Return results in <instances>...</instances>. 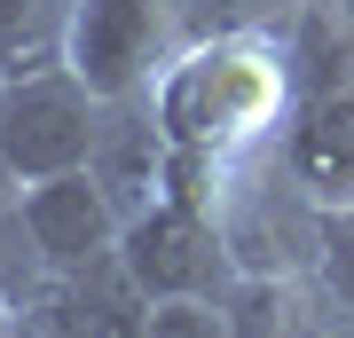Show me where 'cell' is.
Wrapping results in <instances>:
<instances>
[{"label": "cell", "mask_w": 354, "mask_h": 338, "mask_svg": "<svg viewBox=\"0 0 354 338\" xmlns=\"http://www.w3.org/2000/svg\"><path fill=\"white\" fill-rule=\"evenodd\" d=\"M291 48L283 39H197L174 71L158 79L150 111L181 158L236 165L268 150L291 118Z\"/></svg>", "instance_id": "1"}, {"label": "cell", "mask_w": 354, "mask_h": 338, "mask_svg": "<svg viewBox=\"0 0 354 338\" xmlns=\"http://www.w3.org/2000/svg\"><path fill=\"white\" fill-rule=\"evenodd\" d=\"M213 173L221 165L174 150V189L118 228V267L142 299H228L236 260L213 213Z\"/></svg>", "instance_id": "2"}, {"label": "cell", "mask_w": 354, "mask_h": 338, "mask_svg": "<svg viewBox=\"0 0 354 338\" xmlns=\"http://www.w3.org/2000/svg\"><path fill=\"white\" fill-rule=\"evenodd\" d=\"M102 126H111V102L64 55L39 63V71H8V87H0V173L16 189L48 173H79L95 158Z\"/></svg>", "instance_id": "3"}, {"label": "cell", "mask_w": 354, "mask_h": 338, "mask_svg": "<svg viewBox=\"0 0 354 338\" xmlns=\"http://www.w3.org/2000/svg\"><path fill=\"white\" fill-rule=\"evenodd\" d=\"M181 55H189V32L174 0H79L71 8L64 63L102 102H150Z\"/></svg>", "instance_id": "4"}, {"label": "cell", "mask_w": 354, "mask_h": 338, "mask_svg": "<svg viewBox=\"0 0 354 338\" xmlns=\"http://www.w3.org/2000/svg\"><path fill=\"white\" fill-rule=\"evenodd\" d=\"M16 220H24V236H32V252H39L48 276L111 267L118 260V228H127V213L111 205V189H102L87 165H79V173L24 181L16 189Z\"/></svg>", "instance_id": "5"}, {"label": "cell", "mask_w": 354, "mask_h": 338, "mask_svg": "<svg viewBox=\"0 0 354 338\" xmlns=\"http://www.w3.org/2000/svg\"><path fill=\"white\" fill-rule=\"evenodd\" d=\"M87 173L111 189V205H118L127 220L174 189V142H165V126H158L150 102H111V126H102Z\"/></svg>", "instance_id": "6"}, {"label": "cell", "mask_w": 354, "mask_h": 338, "mask_svg": "<svg viewBox=\"0 0 354 338\" xmlns=\"http://www.w3.org/2000/svg\"><path fill=\"white\" fill-rule=\"evenodd\" d=\"M276 158L315 189L323 205H346L354 197V95H291Z\"/></svg>", "instance_id": "7"}, {"label": "cell", "mask_w": 354, "mask_h": 338, "mask_svg": "<svg viewBox=\"0 0 354 338\" xmlns=\"http://www.w3.org/2000/svg\"><path fill=\"white\" fill-rule=\"evenodd\" d=\"M221 307L236 323V338H323L339 323V307L323 299L315 276H236Z\"/></svg>", "instance_id": "8"}, {"label": "cell", "mask_w": 354, "mask_h": 338, "mask_svg": "<svg viewBox=\"0 0 354 338\" xmlns=\"http://www.w3.org/2000/svg\"><path fill=\"white\" fill-rule=\"evenodd\" d=\"M174 8L197 48V39H291L307 0H174Z\"/></svg>", "instance_id": "9"}, {"label": "cell", "mask_w": 354, "mask_h": 338, "mask_svg": "<svg viewBox=\"0 0 354 338\" xmlns=\"http://www.w3.org/2000/svg\"><path fill=\"white\" fill-rule=\"evenodd\" d=\"M79 0H0V71H39L64 55Z\"/></svg>", "instance_id": "10"}, {"label": "cell", "mask_w": 354, "mask_h": 338, "mask_svg": "<svg viewBox=\"0 0 354 338\" xmlns=\"http://www.w3.org/2000/svg\"><path fill=\"white\" fill-rule=\"evenodd\" d=\"M315 283H323V299L354 323V197L346 205H330L323 213V252H315Z\"/></svg>", "instance_id": "11"}, {"label": "cell", "mask_w": 354, "mask_h": 338, "mask_svg": "<svg viewBox=\"0 0 354 338\" xmlns=\"http://www.w3.org/2000/svg\"><path fill=\"white\" fill-rule=\"evenodd\" d=\"M142 338H236V323H228L221 299H150Z\"/></svg>", "instance_id": "12"}, {"label": "cell", "mask_w": 354, "mask_h": 338, "mask_svg": "<svg viewBox=\"0 0 354 338\" xmlns=\"http://www.w3.org/2000/svg\"><path fill=\"white\" fill-rule=\"evenodd\" d=\"M8 205H16V181H8V173H0V213H8Z\"/></svg>", "instance_id": "13"}, {"label": "cell", "mask_w": 354, "mask_h": 338, "mask_svg": "<svg viewBox=\"0 0 354 338\" xmlns=\"http://www.w3.org/2000/svg\"><path fill=\"white\" fill-rule=\"evenodd\" d=\"M0 338H16V314H8V299H0Z\"/></svg>", "instance_id": "14"}, {"label": "cell", "mask_w": 354, "mask_h": 338, "mask_svg": "<svg viewBox=\"0 0 354 338\" xmlns=\"http://www.w3.org/2000/svg\"><path fill=\"white\" fill-rule=\"evenodd\" d=\"M323 338H354V323H346V314H339V323H330V330H323Z\"/></svg>", "instance_id": "15"}, {"label": "cell", "mask_w": 354, "mask_h": 338, "mask_svg": "<svg viewBox=\"0 0 354 338\" xmlns=\"http://www.w3.org/2000/svg\"><path fill=\"white\" fill-rule=\"evenodd\" d=\"M0 87H8V71H0Z\"/></svg>", "instance_id": "16"}]
</instances>
